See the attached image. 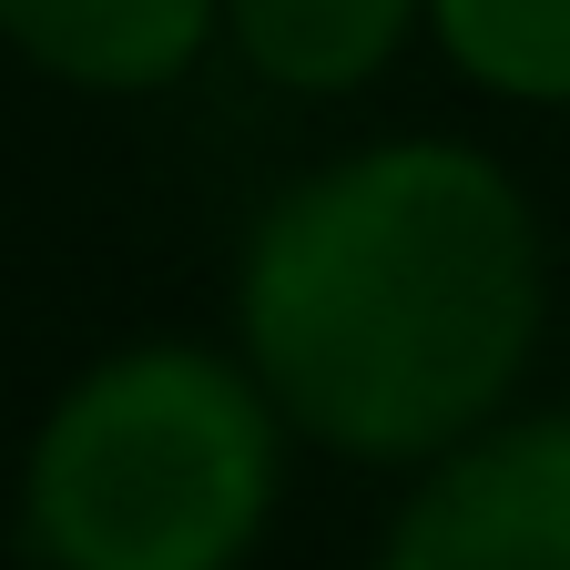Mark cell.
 <instances>
[{"instance_id":"obj_2","label":"cell","mask_w":570,"mask_h":570,"mask_svg":"<svg viewBox=\"0 0 570 570\" xmlns=\"http://www.w3.org/2000/svg\"><path fill=\"white\" fill-rule=\"evenodd\" d=\"M285 489V417L214 346H122L82 367L21 459L41 570H245Z\"/></svg>"},{"instance_id":"obj_1","label":"cell","mask_w":570,"mask_h":570,"mask_svg":"<svg viewBox=\"0 0 570 570\" xmlns=\"http://www.w3.org/2000/svg\"><path fill=\"white\" fill-rule=\"evenodd\" d=\"M550 316L530 194L469 142H367L265 204L235 265V356L285 439L439 469L489 439Z\"/></svg>"},{"instance_id":"obj_3","label":"cell","mask_w":570,"mask_h":570,"mask_svg":"<svg viewBox=\"0 0 570 570\" xmlns=\"http://www.w3.org/2000/svg\"><path fill=\"white\" fill-rule=\"evenodd\" d=\"M377 570H570V407L499 417L489 439L417 469Z\"/></svg>"},{"instance_id":"obj_5","label":"cell","mask_w":570,"mask_h":570,"mask_svg":"<svg viewBox=\"0 0 570 570\" xmlns=\"http://www.w3.org/2000/svg\"><path fill=\"white\" fill-rule=\"evenodd\" d=\"M428 0H225V41L285 92H356L407 51Z\"/></svg>"},{"instance_id":"obj_4","label":"cell","mask_w":570,"mask_h":570,"mask_svg":"<svg viewBox=\"0 0 570 570\" xmlns=\"http://www.w3.org/2000/svg\"><path fill=\"white\" fill-rule=\"evenodd\" d=\"M225 31V0H0V41L82 92H154Z\"/></svg>"},{"instance_id":"obj_6","label":"cell","mask_w":570,"mask_h":570,"mask_svg":"<svg viewBox=\"0 0 570 570\" xmlns=\"http://www.w3.org/2000/svg\"><path fill=\"white\" fill-rule=\"evenodd\" d=\"M428 31L499 102H570V0H428Z\"/></svg>"}]
</instances>
